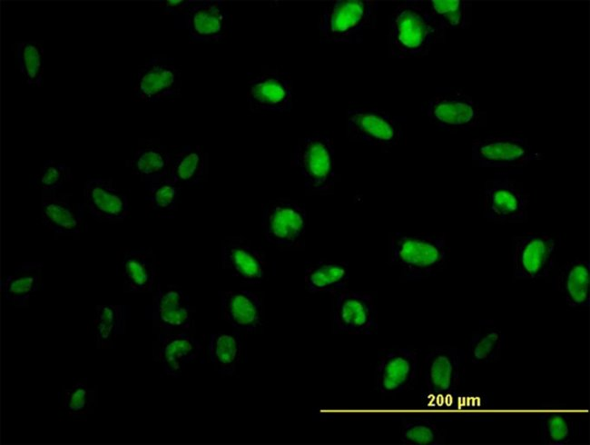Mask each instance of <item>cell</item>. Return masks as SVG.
Returning a JSON list of instances; mask_svg holds the SVG:
<instances>
[{
  "mask_svg": "<svg viewBox=\"0 0 590 445\" xmlns=\"http://www.w3.org/2000/svg\"><path fill=\"white\" fill-rule=\"evenodd\" d=\"M425 1H402L389 16L388 42L390 55L398 59L421 58L445 41Z\"/></svg>",
  "mask_w": 590,
  "mask_h": 445,
  "instance_id": "6da1fadb",
  "label": "cell"
},
{
  "mask_svg": "<svg viewBox=\"0 0 590 445\" xmlns=\"http://www.w3.org/2000/svg\"><path fill=\"white\" fill-rule=\"evenodd\" d=\"M448 243L444 233L395 232L389 235L388 262L404 282H418L447 266Z\"/></svg>",
  "mask_w": 590,
  "mask_h": 445,
  "instance_id": "7a4b0ae2",
  "label": "cell"
},
{
  "mask_svg": "<svg viewBox=\"0 0 590 445\" xmlns=\"http://www.w3.org/2000/svg\"><path fill=\"white\" fill-rule=\"evenodd\" d=\"M379 2L336 0L321 10L318 30L322 43L360 44L365 33L375 27Z\"/></svg>",
  "mask_w": 590,
  "mask_h": 445,
  "instance_id": "3957f363",
  "label": "cell"
},
{
  "mask_svg": "<svg viewBox=\"0 0 590 445\" xmlns=\"http://www.w3.org/2000/svg\"><path fill=\"white\" fill-rule=\"evenodd\" d=\"M290 163L300 171L307 193L317 195L333 193L335 147L329 135L313 133L300 138L293 148Z\"/></svg>",
  "mask_w": 590,
  "mask_h": 445,
  "instance_id": "277c9868",
  "label": "cell"
},
{
  "mask_svg": "<svg viewBox=\"0 0 590 445\" xmlns=\"http://www.w3.org/2000/svg\"><path fill=\"white\" fill-rule=\"evenodd\" d=\"M515 174L497 172L485 183L483 216L487 221L499 224L527 222L529 195Z\"/></svg>",
  "mask_w": 590,
  "mask_h": 445,
  "instance_id": "5b68a950",
  "label": "cell"
},
{
  "mask_svg": "<svg viewBox=\"0 0 590 445\" xmlns=\"http://www.w3.org/2000/svg\"><path fill=\"white\" fill-rule=\"evenodd\" d=\"M346 135L349 142L388 151L404 136L403 123L389 112L378 107L349 108L346 114Z\"/></svg>",
  "mask_w": 590,
  "mask_h": 445,
  "instance_id": "8992f818",
  "label": "cell"
},
{
  "mask_svg": "<svg viewBox=\"0 0 590 445\" xmlns=\"http://www.w3.org/2000/svg\"><path fill=\"white\" fill-rule=\"evenodd\" d=\"M308 216L305 204L280 197L262 203L261 227L265 239L280 248H295L303 242Z\"/></svg>",
  "mask_w": 590,
  "mask_h": 445,
  "instance_id": "52a82bcc",
  "label": "cell"
},
{
  "mask_svg": "<svg viewBox=\"0 0 590 445\" xmlns=\"http://www.w3.org/2000/svg\"><path fill=\"white\" fill-rule=\"evenodd\" d=\"M472 163L475 166L519 169L543 159L528 139L516 135L489 134L472 141Z\"/></svg>",
  "mask_w": 590,
  "mask_h": 445,
  "instance_id": "ba28073f",
  "label": "cell"
},
{
  "mask_svg": "<svg viewBox=\"0 0 590 445\" xmlns=\"http://www.w3.org/2000/svg\"><path fill=\"white\" fill-rule=\"evenodd\" d=\"M557 245L549 234L526 232L512 237V268L516 280L546 278L555 266Z\"/></svg>",
  "mask_w": 590,
  "mask_h": 445,
  "instance_id": "9c48e42d",
  "label": "cell"
},
{
  "mask_svg": "<svg viewBox=\"0 0 590 445\" xmlns=\"http://www.w3.org/2000/svg\"><path fill=\"white\" fill-rule=\"evenodd\" d=\"M425 114L431 124L451 133L478 127L486 116L471 96L451 89L437 92L427 103Z\"/></svg>",
  "mask_w": 590,
  "mask_h": 445,
  "instance_id": "30bf717a",
  "label": "cell"
},
{
  "mask_svg": "<svg viewBox=\"0 0 590 445\" xmlns=\"http://www.w3.org/2000/svg\"><path fill=\"white\" fill-rule=\"evenodd\" d=\"M334 296L332 307L334 332L371 335L378 331V308L372 294L345 289Z\"/></svg>",
  "mask_w": 590,
  "mask_h": 445,
  "instance_id": "8fae6325",
  "label": "cell"
},
{
  "mask_svg": "<svg viewBox=\"0 0 590 445\" xmlns=\"http://www.w3.org/2000/svg\"><path fill=\"white\" fill-rule=\"evenodd\" d=\"M293 96V81L285 71L268 68L248 82L246 100L253 113H289Z\"/></svg>",
  "mask_w": 590,
  "mask_h": 445,
  "instance_id": "7c38bea8",
  "label": "cell"
},
{
  "mask_svg": "<svg viewBox=\"0 0 590 445\" xmlns=\"http://www.w3.org/2000/svg\"><path fill=\"white\" fill-rule=\"evenodd\" d=\"M418 351L411 347H391L379 353L374 387L380 394L393 395L410 389L416 381Z\"/></svg>",
  "mask_w": 590,
  "mask_h": 445,
  "instance_id": "4fadbf2b",
  "label": "cell"
},
{
  "mask_svg": "<svg viewBox=\"0 0 590 445\" xmlns=\"http://www.w3.org/2000/svg\"><path fill=\"white\" fill-rule=\"evenodd\" d=\"M182 73L167 55H153L137 71L133 92L143 102H162L181 96Z\"/></svg>",
  "mask_w": 590,
  "mask_h": 445,
  "instance_id": "5bb4252c",
  "label": "cell"
},
{
  "mask_svg": "<svg viewBox=\"0 0 590 445\" xmlns=\"http://www.w3.org/2000/svg\"><path fill=\"white\" fill-rule=\"evenodd\" d=\"M465 353L455 346H441L429 351L423 362V380L432 395L454 392L464 373Z\"/></svg>",
  "mask_w": 590,
  "mask_h": 445,
  "instance_id": "9a60e30c",
  "label": "cell"
},
{
  "mask_svg": "<svg viewBox=\"0 0 590 445\" xmlns=\"http://www.w3.org/2000/svg\"><path fill=\"white\" fill-rule=\"evenodd\" d=\"M191 38L197 42H218L231 32L232 16L221 0L192 1L183 14Z\"/></svg>",
  "mask_w": 590,
  "mask_h": 445,
  "instance_id": "2e32d148",
  "label": "cell"
},
{
  "mask_svg": "<svg viewBox=\"0 0 590 445\" xmlns=\"http://www.w3.org/2000/svg\"><path fill=\"white\" fill-rule=\"evenodd\" d=\"M83 200L84 209L100 222H120L129 214L128 198L111 178H88L84 183Z\"/></svg>",
  "mask_w": 590,
  "mask_h": 445,
  "instance_id": "e0dca14e",
  "label": "cell"
},
{
  "mask_svg": "<svg viewBox=\"0 0 590 445\" xmlns=\"http://www.w3.org/2000/svg\"><path fill=\"white\" fill-rule=\"evenodd\" d=\"M221 265L232 276L251 285L264 280L267 261L263 251L244 237L228 236L222 241Z\"/></svg>",
  "mask_w": 590,
  "mask_h": 445,
  "instance_id": "ac0fdd59",
  "label": "cell"
},
{
  "mask_svg": "<svg viewBox=\"0 0 590 445\" xmlns=\"http://www.w3.org/2000/svg\"><path fill=\"white\" fill-rule=\"evenodd\" d=\"M152 319L160 332L189 331L193 322L189 297L176 285L162 287L158 282Z\"/></svg>",
  "mask_w": 590,
  "mask_h": 445,
  "instance_id": "d6986e66",
  "label": "cell"
},
{
  "mask_svg": "<svg viewBox=\"0 0 590 445\" xmlns=\"http://www.w3.org/2000/svg\"><path fill=\"white\" fill-rule=\"evenodd\" d=\"M71 197L59 190H41V222L60 235L80 233L84 207L73 203Z\"/></svg>",
  "mask_w": 590,
  "mask_h": 445,
  "instance_id": "ffe728a7",
  "label": "cell"
},
{
  "mask_svg": "<svg viewBox=\"0 0 590 445\" xmlns=\"http://www.w3.org/2000/svg\"><path fill=\"white\" fill-rule=\"evenodd\" d=\"M222 318L237 331L255 332L263 324L264 305L256 292L246 290L223 292L221 299Z\"/></svg>",
  "mask_w": 590,
  "mask_h": 445,
  "instance_id": "44dd1931",
  "label": "cell"
},
{
  "mask_svg": "<svg viewBox=\"0 0 590 445\" xmlns=\"http://www.w3.org/2000/svg\"><path fill=\"white\" fill-rule=\"evenodd\" d=\"M158 341L159 361L163 372L172 377H179L202 352L201 342L190 331H161Z\"/></svg>",
  "mask_w": 590,
  "mask_h": 445,
  "instance_id": "7402d4cb",
  "label": "cell"
},
{
  "mask_svg": "<svg viewBox=\"0 0 590 445\" xmlns=\"http://www.w3.org/2000/svg\"><path fill=\"white\" fill-rule=\"evenodd\" d=\"M555 284L569 307L588 308L590 304L589 261L575 259L565 263L556 273Z\"/></svg>",
  "mask_w": 590,
  "mask_h": 445,
  "instance_id": "603a6c76",
  "label": "cell"
},
{
  "mask_svg": "<svg viewBox=\"0 0 590 445\" xmlns=\"http://www.w3.org/2000/svg\"><path fill=\"white\" fill-rule=\"evenodd\" d=\"M349 267L346 262L321 259L310 263L304 271L306 290L310 293L336 295L347 289Z\"/></svg>",
  "mask_w": 590,
  "mask_h": 445,
  "instance_id": "cb8c5ba5",
  "label": "cell"
},
{
  "mask_svg": "<svg viewBox=\"0 0 590 445\" xmlns=\"http://www.w3.org/2000/svg\"><path fill=\"white\" fill-rule=\"evenodd\" d=\"M125 291L148 292L156 277V258L152 249L127 251L122 261Z\"/></svg>",
  "mask_w": 590,
  "mask_h": 445,
  "instance_id": "d4e9b609",
  "label": "cell"
},
{
  "mask_svg": "<svg viewBox=\"0 0 590 445\" xmlns=\"http://www.w3.org/2000/svg\"><path fill=\"white\" fill-rule=\"evenodd\" d=\"M172 158L165 145L146 143L136 149L133 158L126 162V166L145 183L167 176Z\"/></svg>",
  "mask_w": 590,
  "mask_h": 445,
  "instance_id": "484cf974",
  "label": "cell"
},
{
  "mask_svg": "<svg viewBox=\"0 0 590 445\" xmlns=\"http://www.w3.org/2000/svg\"><path fill=\"white\" fill-rule=\"evenodd\" d=\"M209 157L200 145H185L172 158L168 176L180 185L198 186L206 181Z\"/></svg>",
  "mask_w": 590,
  "mask_h": 445,
  "instance_id": "4316f807",
  "label": "cell"
},
{
  "mask_svg": "<svg viewBox=\"0 0 590 445\" xmlns=\"http://www.w3.org/2000/svg\"><path fill=\"white\" fill-rule=\"evenodd\" d=\"M43 263L24 262L16 266L14 274L3 283L4 297L15 306L28 305L30 298L43 284Z\"/></svg>",
  "mask_w": 590,
  "mask_h": 445,
  "instance_id": "83f0119b",
  "label": "cell"
},
{
  "mask_svg": "<svg viewBox=\"0 0 590 445\" xmlns=\"http://www.w3.org/2000/svg\"><path fill=\"white\" fill-rule=\"evenodd\" d=\"M208 351L215 371L221 376H232L242 353L240 333L237 331L211 333L209 338Z\"/></svg>",
  "mask_w": 590,
  "mask_h": 445,
  "instance_id": "f1b7e54d",
  "label": "cell"
},
{
  "mask_svg": "<svg viewBox=\"0 0 590 445\" xmlns=\"http://www.w3.org/2000/svg\"><path fill=\"white\" fill-rule=\"evenodd\" d=\"M436 23L443 31L464 29L470 25L472 4L464 0L425 1Z\"/></svg>",
  "mask_w": 590,
  "mask_h": 445,
  "instance_id": "f546056e",
  "label": "cell"
},
{
  "mask_svg": "<svg viewBox=\"0 0 590 445\" xmlns=\"http://www.w3.org/2000/svg\"><path fill=\"white\" fill-rule=\"evenodd\" d=\"M505 346L504 333L494 327H483L475 331L469 340L467 358L474 364L497 361Z\"/></svg>",
  "mask_w": 590,
  "mask_h": 445,
  "instance_id": "4dcf8cb0",
  "label": "cell"
},
{
  "mask_svg": "<svg viewBox=\"0 0 590 445\" xmlns=\"http://www.w3.org/2000/svg\"><path fill=\"white\" fill-rule=\"evenodd\" d=\"M18 68L28 85L41 87L44 75V49L42 41H23L15 44Z\"/></svg>",
  "mask_w": 590,
  "mask_h": 445,
  "instance_id": "1f68e13d",
  "label": "cell"
},
{
  "mask_svg": "<svg viewBox=\"0 0 590 445\" xmlns=\"http://www.w3.org/2000/svg\"><path fill=\"white\" fill-rule=\"evenodd\" d=\"M400 440L408 445H441L446 442V432L431 420L408 419L401 422Z\"/></svg>",
  "mask_w": 590,
  "mask_h": 445,
  "instance_id": "d6a6232c",
  "label": "cell"
},
{
  "mask_svg": "<svg viewBox=\"0 0 590 445\" xmlns=\"http://www.w3.org/2000/svg\"><path fill=\"white\" fill-rule=\"evenodd\" d=\"M574 431L573 420L565 411H547L541 419V441L545 444H566L571 441Z\"/></svg>",
  "mask_w": 590,
  "mask_h": 445,
  "instance_id": "836d02e7",
  "label": "cell"
},
{
  "mask_svg": "<svg viewBox=\"0 0 590 445\" xmlns=\"http://www.w3.org/2000/svg\"><path fill=\"white\" fill-rule=\"evenodd\" d=\"M146 199L152 209L170 212L175 211L179 204L182 185L168 175L145 183Z\"/></svg>",
  "mask_w": 590,
  "mask_h": 445,
  "instance_id": "e575fe53",
  "label": "cell"
},
{
  "mask_svg": "<svg viewBox=\"0 0 590 445\" xmlns=\"http://www.w3.org/2000/svg\"><path fill=\"white\" fill-rule=\"evenodd\" d=\"M123 323L122 307L118 305H100L96 307L93 320L94 335L97 346H109Z\"/></svg>",
  "mask_w": 590,
  "mask_h": 445,
  "instance_id": "d590c367",
  "label": "cell"
},
{
  "mask_svg": "<svg viewBox=\"0 0 590 445\" xmlns=\"http://www.w3.org/2000/svg\"><path fill=\"white\" fill-rule=\"evenodd\" d=\"M93 403L94 392L84 382L78 381L64 391V408L66 413L74 419H85Z\"/></svg>",
  "mask_w": 590,
  "mask_h": 445,
  "instance_id": "8d00e7d4",
  "label": "cell"
},
{
  "mask_svg": "<svg viewBox=\"0 0 590 445\" xmlns=\"http://www.w3.org/2000/svg\"><path fill=\"white\" fill-rule=\"evenodd\" d=\"M72 180L73 173L68 165L50 159L44 161L40 172L30 183L40 190H61L65 183Z\"/></svg>",
  "mask_w": 590,
  "mask_h": 445,
  "instance_id": "74e56055",
  "label": "cell"
},
{
  "mask_svg": "<svg viewBox=\"0 0 590 445\" xmlns=\"http://www.w3.org/2000/svg\"><path fill=\"white\" fill-rule=\"evenodd\" d=\"M192 1L176 0V1H162L160 5L167 13L183 14L188 7L192 5Z\"/></svg>",
  "mask_w": 590,
  "mask_h": 445,
  "instance_id": "f35d334b",
  "label": "cell"
}]
</instances>
